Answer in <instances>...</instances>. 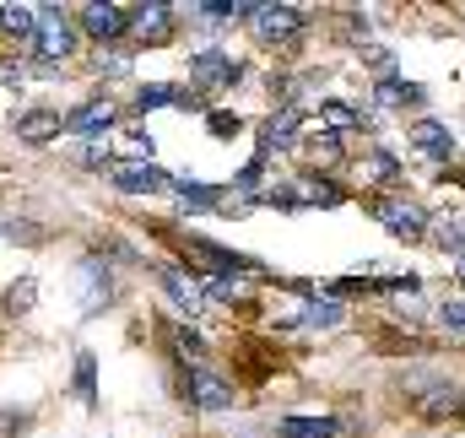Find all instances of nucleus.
<instances>
[{"label":"nucleus","instance_id":"f3484780","mask_svg":"<svg viewBox=\"0 0 465 438\" xmlns=\"http://www.w3.org/2000/svg\"><path fill=\"white\" fill-rule=\"evenodd\" d=\"M341 320H347V309H341L336 298H320V293H314V298H309V309H303V314H298L292 325H314V330H331V325H341Z\"/></svg>","mask_w":465,"mask_h":438},{"label":"nucleus","instance_id":"7c9ffc66","mask_svg":"<svg viewBox=\"0 0 465 438\" xmlns=\"http://www.w3.org/2000/svg\"><path fill=\"white\" fill-rule=\"evenodd\" d=\"M444 325L455 330V335H465V304H460V298H450V304H444Z\"/></svg>","mask_w":465,"mask_h":438},{"label":"nucleus","instance_id":"dca6fc26","mask_svg":"<svg viewBox=\"0 0 465 438\" xmlns=\"http://www.w3.org/2000/svg\"><path fill=\"white\" fill-rule=\"evenodd\" d=\"M82 27H87L93 38H119V33H124V11H119V5H87V11H82Z\"/></svg>","mask_w":465,"mask_h":438},{"label":"nucleus","instance_id":"0eeeda50","mask_svg":"<svg viewBox=\"0 0 465 438\" xmlns=\"http://www.w3.org/2000/svg\"><path fill=\"white\" fill-rule=\"evenodd\" d=\"M157 282H163V293H168V298H173V304H179L190 320L206 309V287H201V282H195L184 265H157Z\"/></svg>","mask_w":465,"mask_h":438},{"label":"nucleus","instance_id":"393cba45","mask_svg":"<svg viewBox=\"0 0 465 438\" xmlns=\"http://www.w3.org/2000/svg\"><path fill=\"white\" fill-rule=\"evenodd\" d=\"M303 152H309L314 163H336V157H341V141L325 130V135H309V141H303Z\"/></svg>","mask_w":465,"mask_h":438},{"label":"nucleus","instance_id":"f03ea898","mask_svg":"<svg viewBox=\"0 0 465 438\" xmlns=\"http://www.w3.org/2000/svg\"><path fill=\"white\" fill-rule=\"evenodd\" d=\"M71 49H76V22H65L60 11H38L33 55H38L44 65H54V60H71Z\"/></svg>","mask_w":465,"mask_h":438},{"label":"nucleus","instance_id":"4be33fe9","mask_svg":"<svg viewBox=\"0 0 465 438\" xmlns=\"http://www.w3.org/2000/svg\"><path fill=\"white\" fill-rule=\"evenodd\" d=\"M298 206H341V190L331 179H309L303 195H298Z\"/></svg>","mask_w":465,"mask_h":438},{"label":"nucleus","instance_id":"c756f323","mask_svg":"<svg viewBox=\"0 0 465 438\" xmlns=\"http://www.w3.org/2000/svg\"><path fill=\"white\" fill-rule=\"evenodd\" d=\"M76 384H82V395L93 401V352H82V357H76Z\"/></svg>","mask_w":465,"mask_h":438},{"label":"nucleus","instance_id":"7ed1b4c3","mask_svg":"<svg viewBox=\"0 0 465 438\" xmlns=\"http://www.w3.org/2000/svg\"><path fill=\"white\" fill-rule=\"evenodd\" d=\"M368 212L384 222L395 238H406V244L428 233V212H422V206H411V201H401V195H373V201H368Z\"/></svg>","mask_w":465,"mask_h":438},{"label":"nucleus","instance_id":"ddd939ff","mask_svg":"<svg viewBox=\"0 0 465 438\" xmlns=\"http://www.w3.org/2000/svg\"><path fill=\"white\" fill-rule=\"evenodd\" d=\"M298 119H303V114L292 109V104H287V109H276V114H271V119H265V130H260V157H271V152H282V146H287V141L298 135Z\"/></svg>","mask_w":465,"mask_h":438},{"label":"nucleus","instance_id":"4468645a","mask_svg":"<svg viewBox=\"0 0 465 438\" xmlns=\"http://www.w3.org/2000/svg\"><path fill=\"white\" fill-rule=\"evenodd\" d=\"M114 119H119L114 104H82L76 114H65V130H71V135H98V130H109Z\"/></svg>","mask_w":465,"mask_h":438},{"label":"nucleus","instance_id":"1a4fd4ad","mask_svg":"<svg viewBox=\"0 0 465 438\" xmlns=\"http://www.w3.org/2000/svg\"><path fill=\"white\" fill-rule=\"evenodd\" d=\"M406 141H411V146H417L422 157H433V163L455 157V135H450V124H439V119H411Z\"/></svg>","mask_w":465,"mask_h":438},{"label":"nucleus","instance_id":"9d476101","mask_svg":"<svg viewBox=\"0 0 465 438\" xmlns=\"http://www.w3.org/2000/svg\"><path fill=\"white\" fill-rule=\"evenodd\" d=\"M65 130V114L60 109H27L16 114V141H27V146H44V141H54Z\"/></svg>","mask_w":465,"mask_h":438},{"label":"nucleus","instance_id":"6e6552de","mask_svg":"<svg viewBox=\"0 0 465 438\" xmlns=\"http://www.w3.org/2000/svg\"><path fill=\"white\" fill-rule=\"evenodd\" d=\"M190 76H195V87H232L238 76H243V65L232 60V55H223V49H206V55H195L190 60Z\"/></svg>","mask_w":465,"mask_h":438},{"label":"nucleus","instance_id":"f704fd0d","mask_svg":"<svg viewBox=\"0 0 465 438\" xmlns=\"http://www.w3.org/2000/svg\"><path fill=\"white\" fill-rule=\"evenodd\" d=\"M179 346H184V352H201V335H195L190 325H179Z\"/></svg>","mask_w":465,"mask_h":438},{"label":"nucleus","instance_id":"aec40b11","mask_svg":"<svg viewBox=\"0 0 465 438\" xmlns=\"http://www.w3.org/2000/svg\"><path fill=\"white\" fill-rule=\"evenodd\" d=\"M0 27H5L11 38H33V33H38V11H33V5H0Z\"/></svg>","mask_w":465,"mask_h":438},{"label":"nucleus","instance_id":"f257e3e1","mask_svg":"<svg viewBox=\"0 0 465 438\" xmlns=\"http://www.w3.org/2000/svg\"><path fill=\"white\" fill-rule=\"evenodd\" d=\"M406 395H411L417 417H428V423H455L465 412L460 384H450V379H439V373H406Z\"/></svg>","mask_w":465,"mask_h":438},{"label":"nucleus","instance_id":"6ab92c4d","mask_svg":"<svg viewBox=\"0 0 465 438\" xmlns=\"http://www.w3.org/2000/svg\"><path fill=\"white\" fill-rule=\"evenodd\" d=\"M373 104H384V109H401V104H422V87H411V82H401V76H384V82L373 87Z\"/></svg>","mask_w":465,"mask_h":438},{"label":"nucleus","instance_id":"423d86ee","mask_svg":"<svg viewBox=\"0 0 465 438\" xmlns=\"http://www.w3.org/2000/svg\"><path fill=\"white\" fill-rule=\"evenodd\" d=\"M298 33H303V11H292V5H260L254 11V38L260 44H287Z\"/></svg>","mask_w":465,"mask_h":438},{"label":"nucleus","instance_id":"a878e982","mask_svg":"<svg viewBox=\"0 0 465 438\" xmlns=\"http://www.w3.org/2000/svg\"><path fill=\"white\" fill-rule=\"evenodd\" d=\"M33 298H38V287H33V276H22V282L5 293V309H11V314H27V309H33Z\"/></svg>","mask_w":465,"mask_h":438},{"label":"nucleus","instance_id":"b1692460","mask_svg":"<svg viewBox=\"0 0 465 438\" xmlns=\"http://www.w3.org/2000/svg\"><path fill=\"white\" fill-rule=\"evenodd\" d=\"M163 104H190L179 87H141V98H135V109H163Z\"/></svg>","mask_w":465,"mask_h":438},{"label":"nucleus","instance_id":"473e14b6","mask_svg":"<svg viewBox=\"0 0 465 438\" xmlns=\"http://www.w3.org/2000/svg\"><path fill=\"white\" fill-rule=\"evenodd\" d=\"M82 163H87V168H114V157H109L104 146H87V152H82Z\"/></svg>","mask_w":465,"mask_h":438},{"label":"nucleus","instance_id":"a211bd4d","mask_svg":"<svg viewBox=\"0 0 465 438\" xmlns=\"http://www.w3.org/2000/svg\"><path fill=\"white\" fill-rule=\"evenodd\" d=\"M282 438H336V417H282Z\"/></svg>","mask_w":465,"mask_h":438},{"label":"nucleus","instance_id":"cd10ccee","mask_svg":"<svg viewBox=\"0 0 465 438\" xmlns=\"http://www.w3.org/2000/svg\"><path fill=\"white\" fill-rule=\"evenodd\" d=\"M33 428V412H0V438H16Z\"/></svg>","mask_w":465,"mask_h":438},{"label":"nucleus","instance_id":"20e7f679","mask_svg":"<svg viewBox=\"0 0 465 438\" xmlns=\"http://www.w3.org/2000/svg\"><path fill=\"white\" fill-rule=\"evenodd\" d=\"M109 179H114L119 195H163V190H173V179L163 168H152V163H114Z\"/></svg>","mask_w":465,"mask_h":438},{"label":"nucleus","instance_id":"f8f14e48","mask_svg":"<svg viewBox=\"0 0 465 438\" xmlns=\"http://www.w3.org/2000/svg\"><path fill=\"white\" fill-rule=\"evenodd\" d=\"M130 22H135V38H141V44H168V38H173V11H168V5H157V0H152V5H141Z\"/></svg>","mask_w":465,"mask_h":438},{"label":"nucleus","instance_id":"39448f33","mask_svg":"<svg viewBox=\"0 0 465 438\" xmlns=\"http://www.w3.org/2000/svg\"><path fill=\"white\" fill-rule=\"evenodd\" d=\"M190 401H195L201 412H228V406H232V384L217 373V368L190 363Z\"/></svg>","mask_w":465,"mask_h":438},{"label":"nucleus","instance_id":"c9c22d12","mask_svg":"<svg viewBox=\"0 0 465 438\" xmlns=\"http://www.w3.org/2000/svg\"><path fill=\"white\" fill-rule=\"evenodd\" d=\"M460 282H465V260H460Z\"/></svg>","mask_w":465,"mask_h":438},{"label":"nucleus","instance_id":"c85d7f7f","mask_svg":"<svg viewBox=\"0 0 465 438\" xmlns=\"http://www.w3.org/2000/svg\"><path fill=\"white\" fill-rule=\"evenodd\" d=\"M325 124H331V130H351V124H357L351 104H336V98H331V104H325Z\"/></svg>","mask_w":465,"mask_h":438},{"label":"nucleus","instance_id":"9b49d317","mask_svg":"<svg viewBox=\"0 0 465 438\" xmlns=\"http://www.w3.org/2000/svg\"><path fill=\"white\" fill-rule=\"evenodd\" d=\"M82 309L87 314H98L109 298H114V276H109V265H98V260H82Z\"/></svg>","mask_w":465,"mask_h":438},{"label":"nucleus","instance_id":"2eb2a0df","mask_svg":"<svg viewBox=\"0 0 465 438\" xmlns=\"http://www.w3.org/2000/svg\"><path fill=\"white\" fill-rule=\"evenodd\" d=\"M173 190H179V206H184V212H223V195H228V190L195 184V179H179Z\"/></svg>","mask_w":465,"mask_h":438},{"label":"nucleus","instance_id":"bb28decb","mask_svg":"<svg viewBox=\"0 0 465 438\" xmlns=\"http://www.w3.org/2000/svg\"><path fill=\"white\" fill-rule=\"evenodd\" d=\"M243 293V282L238 276H212V287H206V298H217V304H232Z\"/></svg>","mask_w":465,"mask_h":438},{"label":"nucleus","instance_id":"2f4dec72","mask_svg":"<svg viewBox=\"0 0 465 438\" xmlns=\"http://www.w3.org/2000/svg\"><path fill=\"white\" fill-rule=\"evenodd\" d=\"M212 130H217V135H238L243 119H238V114H212Z\"/></svg>","mask_w":465,"mask_h":438},{"label":"nucleus","instance_id":"5701e85b","mask_svg":"<svg viewBox=\"0 0 465 438\" xmlns=\"http://www.w3.org/2000/svg\"><path fill=\"white\" fill-rule=\"evenodd\" d=\"M395 174H401V163L390 152H362V179H395Z\"/></svg>","mask_w":465,"mask_h":438},{"label":"nucleus","instance_id":"412c9836","mask_svg":"<svg viewBox=\"0 0 465 438\" xmlns=\"http://www.w3.org/2000/svg\"><path fill=\"white\" fill-rule=\"evenodd\" d=\"M433 244L465 260V217H439L433 222Z\"/></svg>","mask_w":465,"mask_h":438},{"label":"nucleus","instance_id":"72a5a7b5","mask_svg":"<svg viewBox=\"0 0 465 438\" xmlns=\"http://www.w3.org/2000/svg\"><path fill=\"white\" fill-rule=\"evenodd\" d=\"M98 71H109V76H119V71H130V60H124V55H104V60H98Z\"/></svg>","mask_w":465,"mask_h":438}]
</instances>
